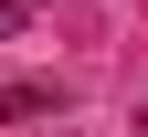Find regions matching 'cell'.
<instances>
[{
    "label": "cell",
    "mask_w": 148,
    "mask_h": 137,
    "mask_svg": "<svg viewBox=\"0 0 148 137\" xmlns=\"http://www.w3.org/2000/svg\"><path fill=\"white\" fill-rule=\"evenodd\" d=\"M32 116H53L42 85H0V127H32Z\"/></svg>",
    "instance_id": "obj_1"
},
{
    "label": "cell",
    "mask_w": 148,
    "mask_h": 137,
    "mask_svg": "<svg viewBox=\"0 0 148 137\" xmlns=\"http://www.w3.org/2000/svg\"><path fill=\"white\" fill-rule=\"evenodd\" d=\"M32 21V0H0V42H11V32H21Z\"/></svg>",
    "instance_id": "obj_2"
}]
</instances>
